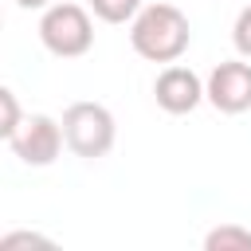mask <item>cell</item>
I'll list each match as a JSON object with an SVG mask.
<instances>
[{"label":"cell","mask_w":251,"mask_h":251,"mask_svg":"<svg viewBox=\"0 0 251 251\" xmlns=\"http://www.w3.org/2000/svg\"><path fill=\"white\" fill-rule=\"evenodd\" d=\"M39 39L51 55L59 59H78L90 51L94 43V24L86 16V8L71 4V0H59V4H47L43 8V20H39Z\"/></svg>","instance_id":"obj_2"},{"label":"cell","mask_w":251,"mask_h":251,"mask_svg":"<svg viewBox=\"0 0 251 251\" xmlns=\"http://www.w3.org/2000/svg\"><path fill=\"white\" fill-rule=\"evenodd\" d=\"M204 247L208 251H251V231L239 224H220L204 235Z\"/></svg>","instance_id":"obj_7"},{"label":"cell","mask_w":251,"mask_h":251,"mask_svg":"<svg viewBox=\"0 0 251 251\" xmlns=\"http://www.w3.org/2000/svg\"><path fill=\"white\" fill-rule=\"evenodd\" d=\"M114 133H118L114 129V114L102 102H71L63 110V137L86 161L106 157L114 149Z\"/></svg>","instance_id":"obj_3"},{"label":"cell","mask_w":251,"mask_h":251,"mask_svg":"<svg viewBox=\"0 0 251 251\" xmlns=\"http://www.w3.org/2000/svg\"><path fill=\"white\" fill-rule=\"evenodd\" d=\"M31 243H47L43 235H31V231H16V235H4L0 239V251H12V247H31Z\"/></svg>","instance_id":"obj_11"},{"label":"cell","mask_w":251,"mask_h":251,"mask_svg":"<svg viewBox=\"0 0 251 251\" xmlns=\"http://www.w3.org/2000/svg\"><path fill=\"white\" fill-rule=\"evenodd\" d=\"M90 8L106 24H126V20H133L141 12V0H90Z\"/></svg>","instance_id":"obj_8"},{"label":"cell","mask_w":251,"mask_h":251,"mask_svg":"<svg viewBox=\"0 0 251 251\" xmlns=\"http://www.w3.org/2000/svg\"><path fill=\"white\" fill-rule=\"evenodd\" d=\"M0 114H4V118H0V133H4V141H8V137L20 129V122H24V118H20V106H16V94H12V90H0Z\"/></svg>","instance_id":"obj_9"},{"label":"cell","mask_w":251,"mask_h":251,"mask_svg":"<svg viewBox=\"0 0 251 251\" xmlns=\"http://www.w3.org/2000/svg\"><path fill=\"white\" fill-rule=\"evenodd\" d=\"M204 90H208V102L220 114H243L251 106V63H239V59L220 63L208 75Z\"/></svg>","instance_id":"obj_5"},{"label":"cell","mask_w":251,"mask_h":251,"mask_svg":"<svg viewBox=\"0 0 251 251\" xmlns=\"http://www.w3.org/2000/svg\"><path fill=\"white\" fill-rule=\"evenodd\" d=\"M63 141H67V137H63V122H55V118H47V114H27V118L20 122V129L8 137L12 153H16L24 165H35V169L51 165V161L59 157Z\"/></svg>","instance_id":"obj_4"},{"label":"cell","mask_w":251,"mask_h":251,"mask_svg":"<svg viewBox=\"0 0 251 251\" xmlns=\"http://www.w3.org/2000/svg\"><path fill=\"white\" fill-rule=\"evenodd\" d=\"M153 98H157V106L165 114H192L200 106V98H208V90H204V82H200L196 71H188V67H165L157 75V82H153Z\"/></svg>","instance_id":"obj_6"},{"label":"cell","mask_w":251,"mask_h":251,"mask_svg":"<svg viewBox=\"0 0 251 251\" xmlns=\"http://www.w3.org/2000/svg\"><path fill=\"white\" fill-rule=\"evenodd\" d=\"M16 4H20V8H47L51 0H16Z\"/></svg>","instance_id":"obj_12"},{"label":"cell","mask_w":251,"mask_h":251,"mask_svg":"<svg viewBox=\"0 0 251 251\" xmlns=\"http://www.w3.org/2000/svg\"><path fill=\"white\" fill-rule=\"evenodd\" d=\"M129 43L141 59L149 63H173L188 51L192 43V27H188V16L176 8V4H149L133 16V27H129Z\"/></svg>","instance_id":"obj_1"},{"label":"cell","mask_w":251,"mask_h":251,"mask_svg":"<svg viewBox=\"0 0 251 251\" xmlns=\"http://www.w3.org/2000/svg\"><path fill=\"white\" fill-rule=\"evenodd\" d=\"M231 39H235V51L243 59H251V4L235 16V27H231Z\"/></svg>","instance_id":"obj_10"}]
</instances>
